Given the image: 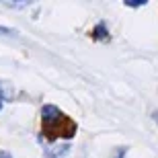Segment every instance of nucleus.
<instances>
[{
	"instance_id": "2",
	"label": "nucleus",
	"mask_w": 158,
	"mask_h": 158,
	"mask_svg": "<svg viewBox=\"0 0 158 158\" xmlns=\"http://www.w3.org/2000/svg\"><path fill=\"white\" fill-rule=\"evenodd\" d=\"M90 35H93L94 41H109V39H111V35H109V29H107L105 23H99V25L93 29V33H90Z\"/></svg>"
},
{
	"instance_id": "8",
	"label": "nucleus",
	"mask_w": 158,
	"mask_h": 158,
	"mask_svg": "<svg viewBox=\"0 0 158 158\" xmlns=\"http://www.w3.org/2000/svg\"><path fill=\"white\" fill-rule=\"evenodd\" d=\"M152 119H154V121L158 123V111H156V113H152Z\"/></svg>"
},
{
	"instance_id": "3",
	"label": "nucleus",
	"mask_w": 158,
	"mask_h": 158,
	"mask_svg": "<svg viewBox=\"0 0 158 158\" xmlns=\"http://www.w3.org/2000/svg\"><path fill=\"white\" fill-rule=\"evenodd\" d=\"M12 94H15V90H12L10 84L4 82V80H0V99H10Z\"/></svg>"
},
{
	"instance_id": "1",
	"label": "nucleus",
	"mask_w": 158,
	"mask_h": 158,
	"mask_svg": "<svg viewBox=\"0 0 158 158\" xmlns=\"http://www.w3.org/2000/svg\"><path fill=\"white\" fill-rule=\"evenodd\" d=\"M41 121L47 129L56 127L60 121H64V113L60 111V107L56 105H43L41 107Z\"/></svg>"
},
{
	"instance_id": "7",
	"label": "nucleus",
	"mask_w": 158,
	"mask_h": 158,
	"mask_svg": "<svg viewBox=\"0 0 158 158\" xmlns=\"http://www.w3.org/2000/svg\"><path fill=\"white\" fill-rule=\"evenodd\" d=\"M0 158H12V156H10V152H6V150H2V152H0Z\"/></svg>"
},
{
	"instance_id": "5",
	"label": "nucleus",
	"mask_w": 158,
	"mask_h": 158,
	"mask_svg": "<svg viewBox=\"0 0 158 158\" xmlns=\"http://www.w3.org/2000/svg\"><path fill=\"white\" fill-rule=\"evenodd\" d=\"M125 6H131V8H138V6H146V0H138V2H125Z\"/></svg>"
},
{
	"instance_id": "4",
	"label": "nucleus",
	"mask_w": 158,
	"mask_h": 158,
	"mask_svg": "<svg viewBox=\"0 0 158 158\" xmlns=\"http://www.w3.org/2000/svg\"><path fill=\"white\" fill-rule=\"evenodd\" d=\"M0 35L10 37V35H17V31H15V29H8V27H2V25H0Z\"/></svg>"
},
{
	"instance_id": "6",
	"label": "nucleus",
	"mask_w": 158,
	"mask_h": 158,
	"mask_svg": "<svg viewBox=\"0 0 158 158\" xmlns=\"http://www.w3.org/2000/svg\"><path fill=\"white\" fill-rule=\"evenodd\" d=\"M125 154H127V148H119L117 152H115V158H123Z\"/></svg>"
},
{
	"instance_id": "9",
	"label": "nucleus",
	"mask_w": 158,
	"mask_h": 158,
	"mask_svg": "<svg viewBox=\"0 0 158 158\" xmlns=\"http://www.w3.org/2000/svg\"><path fill=\"white\" fill-rule=\"evenodd\" d=\"M0 111H2V99H0Z\"/></svg>"
}]
</instances>
